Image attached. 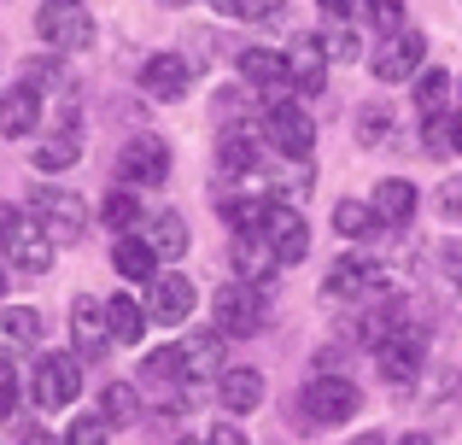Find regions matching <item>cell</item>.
Instances as JSON below:
<instances>
[{"instance_id":"cell-6","label":"cell","mask_w":462,"mask_h":445,"mask_svg":"<svg viewBox=\"0 0 462 445\" xmlns=\"http://www.w3.org/2000/svg\"><path fill=\"white\" fill-rule=\"evenodd\" d=\"M35 35H42L53 53H82V47H94V18L82 0H47L42 12H35Z\"/></svg>"},{"instance_id":"cell-27","label":"cell","mask_w":462,"mask_h":445,"mask_svg":"<svg viewBox=\"0 0 462 445\" xmlns=\"http://www.w3.org/2000/svg\"><path fill=\"white\" fill-rule=\"evenodd\" d=\"M217 171L252 176L258 171V135H252V129H223V135H217Z\"/></svg>"},{"instance_id":"cell-10","label":"cell","mask_w":462,"mask_h":445,"mask_svg":"<svg viewBox=\"0 0 462 445\" xmlns=\"http://www.w3.org/2000/svg\"><path fill=\"white\" fill-rule=\"evenodd\" d=\"M421 364H428V329H410V322H398V329H386V340L374 346V369H381L386 381H416Z\"/></svg>"},{"instance_id":"cell-36","label":"cell","mask_w":462,"mask_h":445,"mask_svg":"<svg viewBox=\"0 0 462 445\" xmlns=\"http://www.w3.org/2000/svg\"><path fill=\"white\" fill-rule=\"evenodd\" d=\"M23 393H30V387H23V369L12 364L6 352H0V422H12V416H18Z\"/></svg>"},{"instance_id":"cell-35","label":"cell","mask_w":462,"mask_h":445,"mask_svg":"<svg viewBox=\"0 0 462 445\" xmlns=\"http://www.w3.org/2000/svg\"><path fill=\"white\" fill-rule=\"evenodd\" d=\"M322 42V53H328V65H351V59H363V35L351 30V23H334L328 35H316Z\"/></svg>"},{"instance_id":"cell-8","label":"cell","mask_w":462,"mask_h":445,"mask_svg":"<svg viewBox=\"0 0 462 445\" xmlns=\"http://www.w3.org/2000/svg\"><path fill=\"white\" fill-rule=\"evenodd\" d=\"M53 252H59V240L47 235L35 218H18V223H12V235L0 240V258H6V270H12V275H30V282L53 270Z\"/></svg>"},{"instance_id":"cell-12","label":"cell","mask_w":462,"mask_h":445,"mask_svg":"<svg viewBox=\"0 0 462 445\" xmlns=\"http://www.w3.org/2000/svg\"><path fill=\"white\" fill-rule=\"evenodd\" d=\"M147 317L152 322H164V329H176V322H188L193 317V305H199V287H193V275H181V270H158L152 282H147Z\"/></svg>"},{"instance_id":"cell-21","label":"cell","mask_w":462,"mask_h":445,"mask_svg":"<svg viewBox=\"0 0 462 445\" xmlns=\"http://www.w3.org/2000/svg\"><path fill=\"white\" fill-rule=\"evenodd\" d=\"M106 329H112V346H141L147 329H152V317L135 293H112L106 299Z\"/></svg>"},{"instance_id":"cell-30","label":"cell","mask_w":462,"mask_h":445,"mask_svg":"<svg viewBox=\"0 0 462 445\" xmlns=\"http://www.w3.org/2000/svg\"><path fill=\"white\" fill-rule=\"evenodd\" d=\"M0 340H6L12 352L42 346V311H35V305H6V311H0Z\"/></svg>"},{"instance_id":"cell-19","label":"cell","mask_w":462,"mask_h":445,"mask_svg":"<svg viewBox=\"0 0 462 445\" xmlns=\"http://www.w3.org/2000/svg\"><path fill=\"white\" fill-rule=\"evenodd\" d=\"M228 264H235V282H252V287H263L270 270H282L263 235H235V240H228Z\"/></svg>"},{"instance_id":"cell-46","label":"cell","mask_w":462,"mask_h":445,"mask_svg":"<svg viewBox=\"0 0 462 445\" xmlns=\"http://www.w3.org/2000/svg\"><path fill=\"white\" fill-rule=\"evenodd\" d=\"M439 206H445V218H462V188H457V182L439 194Z\"/></svg>"},{"instance_id":"cell-47","label":"cell","mask_w":462,"mask_h":445,"mask_svg":"<svg viewBox=\"0 0 462 445\" xmlns=\"http://www.w3.org/2000/svg\"><path fill=\"white\" fill-rule=\"evenodd\" d=\"M18 218H23V211H18V206H6V199H0V240L12 235V223H18Z\"/></svg>"},{"instance_id":"cell-34","label":"cell","mask_w":462,"mask_h":445,"mask_svg":"<svg viewBox=\"0 0 462 445\" xmlns=\"http://www.w3.org/2000/svg\"><path fill=\"white\" fill-rule=\"evenodd\" d=\"M112 434H117V428L106 422L100 411H88V416H70V428H65L59 445H112Z\"/></svg>"},{"instance_id":"cell-29","label":"cell","mask_w":462,"mask_h":445,"mask_svg":"<svg viewBox=\"0 0 462 445\" xmlns=\"http://www.w3.org/2000/svg\"><path fill=\"white\" fill-rule=\"evenodd\" d=\"M77 159H82V135H77V129H59V135L35 141V171H42V176H65Z\"/></svg>"},{"instance_id":"cell-26","label":"cell","mask_w":462,"mask_h":445,"mask_svg":"<svg viewBox=\"0 0 462 445\" xmlns=\"http://www.w3.org/2000/svg\"><path fill=\"white\" fill-rule=\"evenodd\" d=\"M147 246L158 252V264H176V258H188V246H193V235H188V218L181 211H158L152 228H147Z\"/></svg>"},{"instance_id":"cell-28","label":"cell","mask_w":462,"mask_h":445,"mask_svg":"<svg viewBox=\"0 0 462 445\" xmlns=\"http://www.w3.org/2000/svg\"><path fill=\"white\" fill-rule=\"evenodd\" d=\"M100 416H106L112 428H135L141 416H147L141 387H135V381H106V387H100Z\"/></svg>"},{"instance_id":"cell-32","label":"cell","mask_w":462,"mask_h":445,"mask_svg":"<svg viewBox=\"0 0 462 445\" xmlns=\"http://www.w3.org/2000/svg\"><path fill=\"white\" fill-rule=\"evenodd\" d=\"M381 218H374V206L369 199H339L334 206V235H346V240H369V235H381Z\"/></svg>"},{"instance_id":"cell-15","label":"cell","mask_w":462,"mask_h":445,"mask_svg":"<svg viewBox=\"0 0 462 445\" xmlns=\"http://www.w3.org/2000/svg\"><path fill=\"white\" fill-rule=\"evenodd\" d=\"M263 240H270L275 264H305L310 258V223L299 218V206H270V228H263Z\"/></svg>"},{"instance_id":"cell-22","label":"cell","mask_w":462,"mask_h":445,"mask_svg":"<svg viewBox=\"0 0 462 445\" xmlns=\"http://www.w3.org/2000/svg\"><path fill=\"white\" fill-rule=\"evenodd\" d=\"M287 70H293V94H322V82H328V53H322V42H316V35L293 42Z\"/></svg>"},{"instance_id":"cell-50","label":"cell","mask_w":462,"mask_h":445,"mask_svg":"<svg viewBox=\"0 0 462 445\" xmlns=\"http://www.w3.org/2000/svg\"><path fill=\"white\" fill-rule=\"evenodd\" d=\"M451 117H457V153H462V82H457V106H451Z\"/></svg>"},{"instance_id":"cell-51","label":"cell","mask_w":462,"mask_h":445,"mask_svg":"<svg viewBox=\"0 0 462 445\" xmlns=\"http://www.w3.org/2000/svg\"><path fill=\"white\" fill-rule=\"evenodd\" d=\"M6 275H12V270H6V258H0V299H6Z\"/></svg>"},{"instance_id":"cell-44","label":"cell","mask_w":462,"mask_h":445,"mask_svg":"<svg viewBox=\"0 0 462 445\" xmlns=\"http://www.w3.org/2000/svg\"><path fill=\"white\" fill-rule=\"evenodd\" d=\"M205 445H252V440H246V434H240V428H235V422H217V428H211V434H205Z\"/></svg>"},{"instance_id":"cell-14","label":"cell","mask_w":462,"mask_h":445,"mask_svg":"<svg viewBox=\"0 0 462 445\" xmlns=\"http://www.w3.org/2000/svg\"><path fill=\"white\" fill-rule=\"evenodd\" d=\"M328 299H369V293H381L386 287V270L374 258H363V252H346V258H334L328 264Z\"/></svg>"},{"instance_id":"cell-4","label":"cell","mask_w":462,"mask_h":445,"mask_svg":"<svg viewBox=\"0 0 462 445\" xmlns=\"http://www.w3.org/2000/svg\"><path fill=\"white\" fill-rule=\"evenodd\" d=\"M30 218L47 228V235L59 240V246H70V240L88 235V206H82V194H70V188H53L42 182L30 194Z\"/></svg>"},{"instance_id":"cell-13","label":"cell","mask_w":462,"mask_h":445,"mask_svg":"<svg viewBox=\"0 0 462 445\" xmlns=\"http://www.w3.org/2000/svg\"><path fill=\"white\" fill-rule=\"evenodd\" d=\"M70 352H77L82 364H100V357L112 352L106 299H94V293H77V299H70Z\"/></svg>"},{"instance_id":"cell-31","label":"cell","mask_w":462,"mask_h":445,"mask_svg":"<svg viewBox=\"0 0 462 445\" xmlns=\"http://www.w3.org/2000/svg\"><path fill=\"white\" fill-rule=\"evenodd\" d=\"M100 223L117 228V235H135V228L147 223V218H141V194H135V188H112V194L100 199Z\"/></svg>"},{"instance_id":"cell-18","label":"cell","mask_w":462,"mask_h":445,"mask_svg":"<svg viewBox=\"0 0 462 445\" xmlns=\"http://www.w3.org/2000/svg\"><path fill=\"white\" fill-rule=\"evenodd\" d=\"M141 88L152 94V100H164V106H176L181 94L193 88V65L181 53H152L147 65H141Z\"/></svg>"},{"instance_id":"cell-9","label":"cell","mask_w":462,"mask_h":445,"mask_svg":"<svg viewBox=\"0 0 462 445\" xmlns=\"http://www.w3.org/2000/svg\"><path fill=\"white\" fill-rule=\"evenodd\" d=\"M369 70L381 82H416L421 70H428V35H421V30L381 35V47L369 53Z\"/></svg>"},{"instance_id":"cell-53","label":"cell","mask_w":462,"mask_h":445,"mask_svg":"<svg viewBox=\"0 0 462 445\" xmlns=\"http://www.w3.org/2000/svg\"><path fill=\"white\" fill-rule=\"evenodd\" d=\"M164 6H188V0H164Z\"/></svg>"},{"instance_id":"cell-3","label":"cell","mask_w":462,"mask_h":445,"mask_svg":"<svg viewBox=\"0 0 462 445\" xmlns=\"http://www.w3.org/2000/svg\"><path fill=\"white\" fill-rule=\"evenodd\" d=\"M211 317H217V334L223 340H246V334H258L263 322H270V293L252 282H223L211 299Z\"/></svg>"},{"instance_id":"cell-52","label":"cell","mask_w":462,"mask_h":445,"mask_svg":"<svg viewBox=\"0 0 462 445\" xmlns=\"http://www.w3.org/2000/svg\"><path fill=\"white\" fill-rule=\"evenodd\" d=\"M176 445H205V440H176Z\"/></svg>"},{"instance_id":"cell-48","label":"cell","mask_w":462,"mask_h":445,"mask_svg":"<svg viewBox=\"0 0 462 445\" xmlns=\"http://www.w3.org/2000/svg\"><path fill=\"white\" fill-rule=\"evenodd\" d=\"M346 445H393V440H386L381 428H363V434H357V440H346Z\"/></svg>"},{"instance_id":"cell-24","label":"cell","mask_w":462,"mask_h":445,"mask_svg":"<svg viewBox=\"0 0 462 445\" xmlns=\"http://www.w3.org/2000/svg\"><path fill=\"white\" fill-rule=\"evenodd\" d=\"M410 94H416V112L421 117H445L457 106V82H451V70H439V65H428L416 82H410Z\"/></svg>"},{"instance_id":"cell-33","label":"cell","mask_w":462,"mask_h":445,"mask_svg":"<svg viewBox=\"0 0 462 445\" xmlns=\"http://www.w3.org/2000/svg\"><path fill=\"white\" fill-rule=\"evenodd\" d=\"M141 375L152 381V387H176V381H188V357H181V340L158 346V352L141 357Z\"/></svg>"},{"instance_id":"cell-16","label":"cell","mask_w":462,"mask_h":445,"mask_svg":"<svg viewBox=\"0 0 462 445\" xmlns=\"http://www.w3.org/2000/svg\"><path fill=\"white\" fill-rule=\"evenodd\" d=\"M263 369L252 364H228L223 375H217V404H223V416H252L263 404Z\"/></svg>"},{"instance_id":"cell-38","label":"cell","mask_w":462,"mask_h":445,"mask_svg":"<svg viewBox=\"0 0 462 445\" xmlns=\"http://www.w3.org/2000/svg\"><path fill=\"white\" fill-rule=\"evenodd\" d=\"M421 147L433 153V159H451L457 153V117L445 112V117H428V141H421Z\"/></svg>"},{"instance_id":"cell-45","label":"cell","mask_w":462,"mask_h":445,"mask_svg":"<svg viewBox=\"0 0 462 445\" xmlns=\"http://www.w3.org/2000/svg\"><path fill=\"white\" fill-rule=\"evenodd\" d=\"M12 445H59V440L47 434V428H35V422H30V428H18V434H12Z\"/></svg>"},{"instance_id":"cell-39","label":"cell","mask_w":462,"mask_h":445,"mask_svg":"<svg viewBox=\"0 0 462 445\" xmlns=\"http://www.w3.org/2000/svg\"><path fill=\"white\" fill-rule=\"evenodd\" d=\"M363 18H369L381 35H398V30H404V0H369Z\"/></svg>"},{"instance_id":"cell-1","label":"cell","mask_w":462,"mask_h":445,"mask_svg":"<svg viewBox=\"0 0 462 445\" xmlns=\"http://www.w3.org/2000/svg\"><path fill=\"white\" fill-rule=\"evenodd\" d=\"M82 399V357L77 352H42L30 364V404L35 411H70Z\"/></svg>"},{"instance_id":"cell-49","label":"cell","mask_w":462,"mask_h":445,"mask_svg":"<svg viewBox=\"0 0 462 445\" xmlns=\"http://www.w3.org/2000/svg\"><path fill=\"white\" fill-rule=\"evenodd\" d=\"M393 445H433V434H421V428H416V434H398Z\"/></svg>"},{"instance_id":"cell-40","label":"cell","mask_w":462,"mask_h":445,"mask_svg":"<svg viewBox=\"0 0 462 445\" xmlns=\"http://www.w3.org/2000/svg\"><path fill=\"white\" fill-rule=\"evenodd\" d=\"M223 18H275V12L287 6V0H211Z\"/></svg>"},{"instance_id":"cell-42","label":"cell","mask_w":462,"mask_h":445,"mask_svg":"<svg viewBox=\"0 0 462 445\" xmlns=\"http://www.w3.org/2000/svg\"><path fill=\"white\" fill-rule=\"evenodd\" d=\"M439 282H445V287H457V293H462V235L439 240Z\"/></svg>"},{"instance_id":"cell-5","label":"cell","mask_w":462,"mask_h":445,"mask_svg":"<svg viewBox=\"0 0 462 445\" xmlns=\"http://www.w3.org/2000/svg\"><path fill=\"white\" fill-rule=\"evenodd\" d=\"M263 135H270V147L282 153V159H293V164L316 159V124H310V112L299 100L263 106Z\"/></svg>"},{"instance_id":"cell-7","label":"cell","mask_w":462,"mask_h":445,"mask_svg":"<svg viewBox=\"0 0 462 445\" xmlns=\"http://www.w3.org/2000/svg\"><path fill=\"white\" fill-rule=\"evenodd\" d=\"M170 141L164 135H129L124 153H117V176H124V188H164L170 182Z\"/></svg>"},{"instance_id":"cell-25","label":"cell","mask_w":462,"mask_h":445,"mask_svg":"<svg viewBox=\"0 0 462 445\" xmlns=\"http://www.w3.org/2000/svg\"><path fill=\"white\" fill-rule=\"evenodd\" d=\"M181 357H188V381H217L228 369V357H223V334H188L181 340Z\"/></svg>"},{"instance_id":"cell-41","label":"cell","mask_w":462,"mask_h":445,"mask_svg":"<svg viewBox=\"0 0 462 445\" xmlns=\"http://www.w3.org/2000/svg\"><path fill=\"white\" fill-rule=\"evenodd\" d=\"M23 82H30V88H65V65H59V59H30V65H23Z\"/></svg>"},{"instance_id":"cell-11","label":"cell","mask_w":462,"mask_h":445,"mask_svg":"<svg viewBox=\"0 0 462 445\" xmlns=\"http://www.w3.org/2000/svg\"><path fill=\"white\" fill-rule=\"evenodd\" d=\"M240 82H246L263 106L293 100V70H287V53H275V47H246V53H240Z\"/></svg>"},{"instance_id":"cell-37","label":"cell","mask_w":462,"mask_h":445,"mask_svg":"<svg viewBox=\"0 0 462 445\" xmlns=\"http://www.w3.org/2000/svg\"><path fill=\"white\" fill-rule=\"evenodd\" d=\"M386 129H393V112H386V106H363L357 112V141L363 147H381Z\"/></svg>"},{"instance_id":"cell-43","label":"cell","mask_w":462,"mask_h":445,"mask_svg":"<svg viewBox=\"0 0 462 445\" xmlns=\"http://www.w3.org/2000/svg\"><path fill=\"white\" fill-rule=\"evenodd\" d=\"M363 6H369V0H322V12H328V18H339V23L363 18Z\"/></svg>"},{"instance_id":"cell-17","label":"cell","mask_w":462,"mask_h":445,"mask_svg":"<svg viewBox=\"0 0 462 445\" xmlns=\"http://www.w3.org/2000/svg\"><path fill=\"white\" fill-rule=\"evenodd\" d=\"M42 129V88H30V82H12V88H0V135L6 141H23Z\"/></svg>"},{"instance_id":"cell-23","label":"cell","mask_w":462,"mask_h":445,"mask_svg":"<svg viewBox=\"0 0 462 445\" xmlns=\"http://www.w3.org/2000/svg\"><path fill=\"white\" fill-rule=\"evenodd\" d=\"M112 270L124 282H152L158 275V252L147 246V235H117L112 240Z\"/></svg>"},{"instance_id":"cell-2","label":"cell","mask_w":462,"mask_h":445,"mask_svg":"<svg viewBox=\"0 0 462 445\" xmlns=\"http://www.w3.org/2000/svg\"><path fill=\"white\" fill-rule=\"evenodd\" d=\"M299 411H305L310 428H346L363 416V387L346 375H316L305 381V393H299Z\"/></svg>"},{"instance_id":"cell-20","label":"cell","mask_w":462,"mask_h":445,"mask_svg":"<svg viewBox=\"0 0 462 445\" xmlns=\"http://www.w3.org/2000/svg\"><path fill=\"white\" fill-rule=\"evenodd\" d=\"M369 206H374V218H381L386 228H404L410 218H416L421 194H416V182H404V176H386V182H374Z\"/></svg>"}]
</instances>
